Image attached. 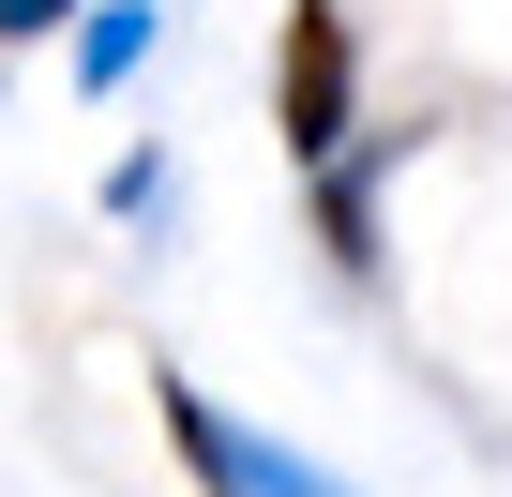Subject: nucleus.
Masks as SVG:
<instances>
[{
	"label": "nucleus",
	"mask_w": 512,
	"mask_h": 497,
	"mask_svg": "<svg viewBox=\"0 0 512 497\" xmlns=\"http://www.w3.org/2000/svg\"><path fill=\"white\" fill-rule=\"evenodd\" d=\"M272 136H287V166L362 136V31H347V0H287V31H272Z\"/></svg>",
	"instance_id": "1"
},
{
	"label": "nucleus",
	"mask_w": 512,
	"mask_h": 497,
	"mask_svg": "<svg viewBox=\"0 0 512 497\" xmlns=\"http://www.w3.org/2000/svg\"><path fill=\"white\" fill-rule=\"evenodd\" d=\"M151 407H166V437H181L196 497H347V467H317V452H287V437H256V422H241V407H211L196 377H151Z\"/></svg>",
	"instance_id": "2"
},
{
	"label": "nucleus",
	"mask_w": 512,
	"mask_h": 497,
	"mask_svg": "<svg viewBox=\"0 0 512 497\" xmlns=\"http://www.w3.org/2000/svg\"><path fill=\"white\" fill-rule=\"evenodd\" d=\"M392 166H407V136H347V151L302 166V181H317V241H332V272H377V196H392Z\"/></svg>",
	"instance_id": "3"
},
{
	"label": "nucleus",
	"mask_w": 512,
	"mask_h": 497,
	"mask_svg": "<svg viewBox=\"0 0 512 497\" xmlns=\"http://www.w3.org/2000/svg\"><path fill=\"white\" fill-rule=\"evenodd\" d=\"M151 31H166V0H76V91H91V106H106V91H136Z\"/></svg>",
	"instance_id": "4"
},
{
	"label": "nucleus",
	"mask_w": 512,
	"mask_h": 497,
	"mask_svg": "<svg viewBox=\"0 0 512 497\" xmlns=\"http://www.w3.org/2000/svg\"><path fill=\"white\" fill-rule=\"evenodd\" d=\"M166 196H181V181H166V151H121V166H106V211H121V226H151Z\"/></svg>",
	"instance_id": "5"
},
{
	"label": "nucleus",
	"mask_w": 512,
	"mask_h": 497,
	"mask_svg": "<svg viewBox=\"0 0 512 497\" xmlns=\"http://www.w3.org/2000/svg\"><path fill=\"white\" fill-rule=\"evenodd\" d=\"M46 31H76V0H0V46H46Z\"/></svg>",
	"instance_id": "6"
}]
</instances>
